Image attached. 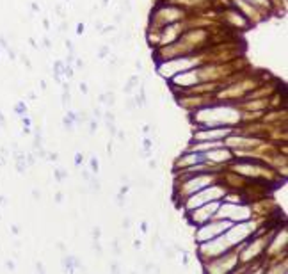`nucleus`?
<instances>
[{
  "instance_id": "1",
  "label": "nucleus",
  "mask_w": 288,
  "mask_h": 274,
  "mask_svg": "<svg viewBox=\"0 0 288 274\" xmlns=\"http://www.w3.org/2000/svg\"><path fill=\"white\" fill-rule=\"evenodd\" d=\"M136 84H137V78H132L130 82H128V86H126V88H125V91H126V93H128V91H130V89L134 88V86H136Z\"/></svg>"
}]
</instances>
